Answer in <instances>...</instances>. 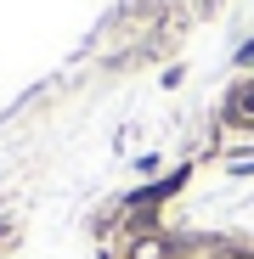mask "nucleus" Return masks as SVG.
I'll use <instances>...</instances> for the list:
<instances>
[{"label": "nucleus", "instance_id": "f257e3e1", "mask_svg": "<svg viewBox=\"0 0 254 259\" xmlns=\"http://www.w3.org/2000/svg\"><path fill=\"white\" fill-rule=\"evenodd\" d=\"M226 118H237V124H248V118H254V84H248V91H237V96L226 102Z\"/></svg>", "mask_w": 254, "mask_h": 259}]
</instances>
